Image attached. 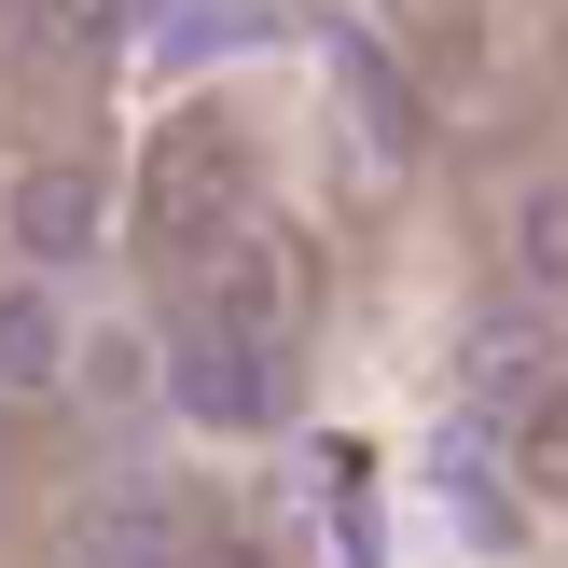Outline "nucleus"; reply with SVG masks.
<instances>
[{
  "label": "nucleus",
  "instance_id": "8",
  "mask_svg": "<svg viewBox=\"0 0 568 568\" xmlns=\"http://www.w3.org/2000/svg\"><path fill=\"white\" fill-rule=\"evenodd\" d=\"M514 277H527V292H568V181H541V194H527V209H514Z\"/></svg>",
  "mask_w": 568,
  "mask_h": 568
},
{
  "label": "nucleus",
  "instance_id": "2",
  "mask_svg": "<svg viewBox=\"0 0 568 568\" xmlns=\"http://www.w3.org/2000/svg\"><path fill=\"white\" fill-rule=\"evenodd\" d=\"M458 388H471V416H499V430L555 416V388H568V320H555L541 292L486 305V320L458 333Z\"/></svg>",
  "mask_w": 568,
  "mask_h": 568
},
{
  "label": "nucleus",
  "instance_id": "6",
  "mask_svg": "<svg viewBox=\"0 0 568 568\" xmlns=\"http://www.w3.org/2000/svg\"><path fill=\"white\" fill-rule=\"evenodd\" d=\"M55 375H70V305H55V277H0V388L42 403Z\"/></svg>",
  "mask_w": 568,
  "mask_h": 568
},
{
  "label": "nucleus",
  "instance_id": "1",
  "mask_svg": "<svg viewBox=\"0 0 568 568\" xmlns=\"http://www.w3.org/2000/svg\"><path fill=\"white\" fill-rule=\"evenodd\" d=\"M166 416L222 444H264L292 416V347L264 333H222V320H166Z\"/></svg>",
  "mask_w": 568,
  "mask_h": 568
},
{
  "label": "nucleus",
  "instance_id": "5",
  "mask_svg": "<svg viewBox=\"0 0 568 568\" xmlns=\"http://www.w3.org/2000/svg\"><path fill=\"white\" fill-rule=\"evenodd\" d=\"M70 568H194V541H181V514H166L153 486H111L98 514L70 527Z\"/></svg>",
  "mask_w": 568,
  "mask_h": 568
},
{
  "label": "nucleus",
  "instance_id": "3",
  "mask_svg": "<svg viewBox=\"0 0 568 568\" xmlns=\"http://www.w3.org/2000/svg\"><path fill=\"white\" fill-rule=\"evenodd\" d=\"M0 236H14V264H28V277H70L83 250L111 236L98 166H28V181H14V209H0Z\"/></svg>",
  "mask_w": 568,
  "mask_h": 568
},
{
  "label": "nucleus",
  "instance_id": "4",
  "mask_svg": "<svg viewBox=\"0 0 568 568\" xmlns=\"http://www.w3.org/2000/svg\"><path fill=\"white\" fill-rule=\"evenodd\" d=\"M181 320H222V333H264V347H292V264H277L264 236H209V250H194Z\"/></svg>",
  "mask_w": 568,
  "mask_h": 568
},
{
  "label": "nucleus",
  "instance_id": "7",
  "mask_svg": "<svg viewBox=\"0 0 568 568\" xmlns=\"http://www.w3.org/2000/svg\"><path fill=\"white\" fill-rule=\"evenodd\" d=\"M111 28H125V0H0V42L42 55V70H83Z\"/></svg>",
  "mask_w": 568,
  "mask_h": 568
}]
</instances>
